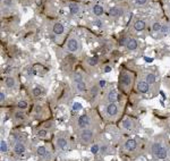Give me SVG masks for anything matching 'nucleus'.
Segmentation results:
<instances>
[{
	"label": "nucleus",
	"mask_w": 170,
	"mask_h": 161,
	"mask_svg": "<svg viewBox=\"0 0 170 161\" xmlns=\"http://www.w3.org/2000/svg\"><path fill=\"white\" fill-rule=\"evenodd\" d=\"M68 8H69V11L73 16H77L81 14V6L78 5L77 2H69Z\"/></svg>",
	"instance_id": "9d476101"
},
{
	"label": "nucleus",
	"mask_w": 170,
	"mask_h": 161,
	"mask_svg": "<svg viewBox=\"0 0 170 161\" xmlns=\"http://www.w3.org/2000/svg\"><path fill=\"white\" fill-rule=\"evenodd\" d=\"M66 49L70 52H79L82 49L81 42L75 37H69L66 42Z\"/></svg>",
	"instance_id": "39448f33"
},
{
	"label": "nucleus",
	"mask_w": 170,
	"mask_h": 161,
	"mask_svg": "<svg viewBox=\"0 0 170 161\" xmlns=\"http://www.w3.org/2000/svg\"><path fill=\"white\" fill-rule=\"evenodd\" d=\"M106 111H107V115L110 116V117H116L119 112V108H118V106L116 104V102H115V103H109L108 106H107Z\"/></svg>",
	"instance_id": "1a4fd4ad"
},
{
	"label": "nucleus",
	"mask_w": 170,
	"mask_h": 161,
	"mask_svg": "<svg viewBox=\"0 0 170 161\" xmlns=\"http://www.w3.org/2000/svg\"><path fill=\"white\" fill-rule=\"evenodd\" d=\"M81 109H82V104L81 103L75 102V103L73 104V110H74V111H79Z\"/></svg>",
	"instance_id": "473e14b6"
},
{
	"label": "nucleus",
	"mask_w": 170,
	"mask_h": 161,
	"mask_svg": "<svg viewBox=\"0 0 170 161\" xmlns=\"http://www.w3.org/2000/svg\"><path fill=\"white\" fill-rule=\"evenodd\" d=\"M104 70H106V72H107V73H109V72H110V70H111V67H110V66H107V67L104 68Z\"/></svg>",
	"instance_id": "a19ab883"
},
{
	"label": "nucleus",
	"mask_w": 170,
	"mask_h": 161,
	"mask_svg": "<svg viewBox=\"0 0 170 161\" xmlns=\"http://www.w3.org/2000/svg\"><path fill=\"white\" fill-rule=\"evenodd\" d=\"M149 0H134V2L137 6H144Z\"/></svg>",
	"instance_id": "f704fd0d"
},
{
	"label": "nucleus",
	"mask_w": 170,
	"mask_h": 161,
	"mask_svg": "<svg viewBox=\"0 0 170 161\" xmlns=\"http://www.w3.org/2000/svg\"><path fill=\"white\" fill-rule=\"evenodd\" d=\"M169 31H170L169 24H165V25H162V28H161V33H162V34H166V33H168Z\"/></svg>",
	"instance_id": "c756f323"
},
{
	"label": "nucleus",
	"mask_w": 170,
	"mask_h": 161,
	"mask_svg": "<svg viewBox=\"0 0 170 161\" xmlns=\"http://www.w3.org/2000/svg\"><path fill=\"white\" fill-rule=\"evenodd\" d=\"M36 134H37V136H39V137L44 139V137L46 136V130H37V133H36Z\"/></svg>",
	"instance_id": "7c9ffc66"
},
{
	"label": "nucleus",
	"mask_w": 170,
	"mask_h": 161,
	"mask_svg": "<svg viewBox=\"0 0 170 161\" xmlns=\"http://www.w3.org/2000/svg\"><path fill=\"white\" fill-rule=\"evenodd\" d=\"M88 65H90V66H95V65L98 64V58L97 57L90 58V59L88 60Z\"/></svg>",
	"instance_id": "c85d7f7f"
},
{
	"label": "nucleus",
	"mask_w": 170,
	"mask_h": 161,
	"mask_svg": "<svg viewBox=\"0 0 170 161\" xmlns=\"http://www.w3.org/2000/svg\"><path fill=\"white\" fill-rule=\"evenodd\" d=\"M119 82H120V86L124 88L125 91H128L133 85V75L128 72H123L120 74Z\"/></svg>",
	"instance_id": "f03ea898"
},
{
	"label": "nucleus",
	"mask_w": 170,
	"mask_h": 161,
	"mask_svg": "<svg viewBox=\"0 0 170 161\" xmlns=\"http://www.w3.org/2000/svg\"><path fill=\"white\" fill-rule=\"evenodd\" d=\"M32 94L34 95V97H40L42 94V88H34L32 90Z\"/></svg>",
	"instance_id": "a878e982"
},
{
	"label": "nucleus",
	"mask_w": 170,
	"mask_h": 161,
	"mask_svg": "<svg viewBox=\"0 0 170 161\" xmlns=\"http://www.w3.org/2000/svg\"><path fill=\"white\" fill-rule=\"evenodd\" d=\"M137 47H139V42L133 37H129L127 43H126V48L128 49L129 51H134V50L137 49Z\"/></svg>",
	"instance_id": "dca6fc26"
},
{
	"label": "nucleus",
	"mask_w": 170,
	"mask_h": 161,
	"mask_svg": "<svg viewBox=\"0 0 170 161\" xmlns=\"http://www.w3.org/2000/svg\"><path fill=\"white\" fill-rule=\"evenodd\" d=\"M109 15L111 17H115V18H119V17H121L124 15V10L120 9L119 7H111L109 9Z\"/></svg>",
	"instance_id": "f8f14e48"
},
{
	"label": "nucleus",
	"mask_w": 170,
	"mask_h": 161,
	"mask_svg": "<svg viewBox=\"0 0 170 161\" xmlns=\"http://www.w3.org/2000/svg\"><path fill=\"white\" fill-rule=\"evenodd\" d=\"M136 90H137L139 93L145 94L149 92L150 85L146 81H139V82H137V85H136Z\"/></svg>",
	"instance_id": "6e6552de"
},
{
	"label": "nucleus",
	"mask_w": 170,
	"mask_h": 161,
	"mask_svg": "<svg viewBox=\"0 0 170 161\" xmlns=\"http://www.w3.org/2000/svg\"><path fill=\"white\" fill-rule=\"evenodd\" d=\"M118 99V94H117V91L115 88H110L109 90L108 94H107V100H108L109 103H115Z\"/></svg>",
	"instance_id": "ddd939ff"
},
{
	"label": "nucleus",
	"mask_w": 170,
	"mask_h": 161,
	"mask_svg": "<svg viewBox=\"0 0 170 161\" xmlns=\"http://www.w3.org/2000/svg\"><path fill=\"white\" fill-rule=\"evenodd\" d=\"M99 151H100V145L99 144H93L92 148H91V152L93 154H97V153H99Z\"/></svg>",
	"instance_id": "cd10ccee"
},
{
	"label": "nucleus",
	"mask_w": 170,
	"mask_h": 161,
	"mask_svg": "<svg viewBox=\"0 0 170 161\" xmlns=\"http://www.w3.org/2000/svg\"><path fill=\"white\" fill-rule=\"evenodd\" d=\"M78 137H79V141L82 142L83 144H88L94 139V130L92 128H90V127L84 128V130H81Z\"/></svg>",
	"instance_id": "20e7f679"
},
{
	"label": "nucleus",
	"mask_w": 170,
	"mask_h": 161,
	"mask_svg": "<svg viewBox=\"0 0 170 161\" xmlns=\"http://www.w3.org/2000/svg\"><path fill=\"white\" fill-rule=\"evenodd\" d=\"M73 81H74V85H75V90L77 93H84L86 92V85L83 79V76L79 73H75L73 76Z\"/></svg>",
	"instance_id": "7ed1b4c3"
},
{
	"label": "nucleus",
	"mask_w": 170,
	"mask_h": 161,
	"mask_svg": "<svg viewBox=\"0 0 170 161\" xmlns=\"http://www.w3.org/2000/svg\"><path fill=\"white\" fill-rule=\"evenodd\" d=\"M145 81L151 85V84H154L157 82V76L153 73H148L145 75Z\"/></svg>",
	"instance_id": "412c9836"
},
{
	"label": "nucleus",
	"mask_w": 170,
	"mask_h": 161,
	"mask_svg": "<svg viewBox=\"0 0 170 161\" xmlns=\"http://www.w3.org/2000/svg\"><path fill=\"white\" fill-rule=\"evenodd\" d=\"M99 92V88L98 86H92V88H91V93H92V97H94V95H97Z\"/></svg>",
	"instance_id": "c9c22d12"
},
{
	"label": "nucleus",
	"mask_w": 170,
	"mask_h": 161,
	"mask_svg": "<svg viewBox=\"0 0 170 161\" xmlns=\"http://www.w3.org/2000/svg\"><path fill=\"white\" fill-rule=\"evenodd\" d=\"M152 154L158 159H166L168 156V150L161 143H153L152 144Z\"/></svg>",
	"instance_id": "f257e3e1"
},
{
	"label": "nucleus",
	"mask_w": 170,
	"mask_h": 161,
	"mask_svg": "<svg viewBox=\"0 0 170 161\" xmlns=\"http://www.w3.org/2000/svg\"><path fill=\"white\" fill-rule=\"evenodd\" d=\"M106 81H104V79H101V81H100V86H101V88H104V86H106Z\"/></svg>",
	"instance_id": "ea45409f"
},
{
	"label": "nucleus",
	"mask_w": 170,
	"mask_h": 161,
	"mask_svg": "<svg viewBox=\"0 0 170 161\" xmlns=\"http://www.w3.org/2000/svg\"><path fill=\"white\" fill-rule=\"evenodd\" d=\"M5 84L8 88H15L17 83H16V79L13 76H8L5 78Z\"/></svg>",
	"instance_id": "aec40b11"
},
{
	"label": "nucleus",
	"mask_w": 170,
	"mask_h": 161,
	"mask_svg": "<svg viewBox=\"0 0 170 161\" xmlns=\"http://www.w3.org/2000/svg\"><path fill=\"white\" fill-rule=\"evenodd\" d=\"M100 152H101V153H103V154H104V153H107V152H108V148H107V146H101V148H100Z\"/></svg>",
	"instance_id": "e433bc0d"
},
{
	"label": "nucleus",
	"mask_w": 170,
	"mask_h": 161,
	"mask_svg": "<svg viewBox=\"0 0 170 161\" xmlns=\"http://www.w3.org/2000/svg\"><path fill=\"white\" fill-rule=\"evenodd\" d=\"M136 148H137V142L133 139H130V140L126 141V143H125V149L129 152H132V151H135L136 150Z\"/></svg>",
	"instance_id": "f3484780"
},
{
	"label": "nucleus",
	"mask_w": 170,
	"mask_h": 161,
	"mask_svg": "<svg viewBox=\"0 0 170 161\" xmlns=\"http://www.w3.org/2000/svg\"><path fill=\"white\" fill-rule=\"evenodd\" d=\"M121 127H123L124 130H129V132H130V130H135V123L132 119L127 118V119L123 120V123H121Z\"/></svg>",
	"instance_id": "4468645a"
},
{
	"label": "nucleus",
	"mask_w": 170,
	"mask_h": 161,
	"mask_svg": "<svg viewBox=\"0 0 170 161\" xmlns=\"http://www.w3.org/2000/svg\"><path fill=\"white\" fill-rule=\"evenodd\" d=\"M52 31H53V33L57 34V35H61L62 33L65 32V26L62 25L61 23L57 22V23H55L53 26H52Z\"/></svg>",
	"instance_id": "2eb2a0df"
},
{
	"label": "nucleus",
	"mask_w": 170,
	"mask_h": 161,
	"mask_svg": "<svg viewBox=\"0 0 170 161\" xmlns=\"http://www.w3.org/2000/svg\"><path fill=\"white\" fill-rule=\"evenodd\" d=\"M161 28H162V25L159 22H154L152 24V31L153 32H161Z\"/></svg>",
	"instance_id": "b1692460"
},
{
	"label": "nucleus",
	"mask_w": 170,
	"mask_h": 161,
	"mask_svg": "<svg viewBox=\"0 0 170 161\" xmlns=\"http://www.w3.org/2000/svg\"><path fill=\"white\" fill-rule=\"evenodd\" d=\"M92 13L94 16H102L104 14V8L101 5H94L92 6Z\"/></svg>",
	"instance_id": "a211bd4d"
},
{
	"label": "nucleus",
	"mask_w": 170,
	"mask_h": 161,
	"mask_svg": "<svg viewBox=\"0 0 170 161\" xmlns=\"http://www.w3.org/2000/svg\"><path fill=\"white\" fill-rule=\"evenodd\" d=\"M145 27H146V23H145L143 19H139L134 23V30L137 32L144 31Z\"/></svg>",
	"instance_id": "6ab92c4d"
},
{
	"label": "nucleus",
	"mask_w": 170,
	"mask_h": 161,
	"mask_svg": "<svg viewBox=\"0 0 170 161\" xmlns=\"http://www.w3.org/2000/svg\"><path fill=\"white\" fill-rule=\"evenodd\" d=\"M15 117L17 118V119H21V120H23V119H25V115L23 114V112H19V111H17V112H15Z\"/></svg>",
	"instance_id": "2f4dec72"
},
{
	"label": "nucleus",
	"mask_w": 170,
	"mask_h": 161,
	"mask_svg": "<svg viewBox=\"0 0 170 161\" xmlns=\"http://www.w3.org/2000/svg\"><path fill=\"white\" fill-rule=\"evenodd\" d=\"M5 99H6L5 93H4L2 91H1V92H0V101H1V102H4V101H5Z\"/></svg>",
	"instance_id": "4c0bfd02"
},
{
	"label": "nucleus",
	"mask_w": 170,
	"mask_h": 161,
	"mask_svg": "<svg viewBox=\"0 0 170 161\" xmlns=\"http://www.w3.org/2000/svg\"><path fill=\"white\" fill-rule=\"evenodd\" d=\"M4 4H5L6 6H11L13 1H11V0H4Z\"/></svg>",
	"instance_id": "58836bf2"
},
{
	"label": "nucleus",
	"mask_w": 170,
	"mask_h": 161,
	"mask_svg": "<svg viewBox=\"0 0 170 161\" xmlns=\"http://www.w3.org/2000/svg\"><path fill=\"white\" fill-rule=\"evenodd\" d=\"M14 139H15L16 142H23V141L25 140V136L23 135V134H14V136H13Z\"/></svg>",
	"instance_id": "bb28decb"
},
{
	"label": "nucleus",
	"mask_w": 170,
	"mask_h": 161,
	"mask_svg": "<svg viewBox=\"0 0 170 161\" xmlns=\"http://www.w3.org/2000/svg\"><path fill=\"white\" fill-rule=\"evenodd\" d=\"M8 150V144H7V142L5 140H1L0 142V151H1V153H6Z\"/></svg>",
	"instance_id": "5701e85b"
},
{
	"label": "nucleus",
	"mask_w": 170,
	"mask_h": 161,
	"mask_svg": "<svg viewBox=\"0 0 170 161\" xmlns=\"http://www.w3.org/2000/svg\"><path fill=\"white\" fill-rule=\"evenodd\" d=\"M56 145L58 150L66 151L68 149V141L65 136H58L56 140Z\"/></svg>",
	"instance_id": "0eeeda50"
},
{
	"label": "nucleus",
	"mask_w": 170,
	"mask_h": 161,
	"mask_svg": "<svg viewBox=\"0 0 170 161\" xmlns=\"http://www.w3.org/2000/svg\"><path fill=\"white\" fill-rule=\"evenodd\" d=\"M93 24H94V26H97V27H99V28H101V27L103 26V22L101 21V19H95Z\"/></svg>",
	"instance_id": "72a5a7b5"
},
{
	"label": "nucleus",
	"mask_w": 170,
	"mask_h": 161,
	"mask_svg": "<svg viewBox=\"0 0 170 161\" xmlns=\"http://www.w3.org/2000/svg\"><path fill=\"white\" fill-rule=\"evenodd\" d=\"M36 153H37V156L39 157L44 158V157L46 156V153H48V150H46V148L44 145H41L36 149Z\"/></svg>",
	"instance_id": "4be33fe9"
},
{
	"label": "nucleus",
	"mask_w": 170,
	"mask_h": 161,
	"mask_svg": "<svg viewBox=\"0 0 170 161\" xmlns=\"http://www.w3.org/2000/svg\"><path fill=\"white\" fill-rule=\"evenodd\" d=\"M27 102L26 101H24V100H21V101H18L17 102V108L18 109H21V110H25V109H27Z\"/></svg>",
	"instance_id": "393cba45"
},
{
	"label": "nucleus",
	"mask_w": 170,
	"mask_h": 161,
	"mask_svg": "<svg viewBox=\"0 0 170 161\" xmlns=\"http://www.w3.org/2000/svg\"><path fill=\"white\" fill-rule=\"evenodd\" d=\"M91 125V117L88 115H83L81 116L77 120V128L79 130H84L88 128V126Z\"/></svg>",
	"instance_id": "423d86ee"
},
{
	"label": "nucleus",
	"mask_w": 170,
	"mask_h": 161,
	"mask_svg": "<svg viewBox=\"0 0 170 161\" xmlns=\"http://www.w3.org/2000/svg\"><path fill=\"white\" fill-rule=\"evenodd\" d=\"M13 151H14V153L17 154V156L24 154L25 153V145H24V143L23 142H16V144L13 148Z\"/></svg>",
	"instance_id": "9b49d317"
}]
</instances>
